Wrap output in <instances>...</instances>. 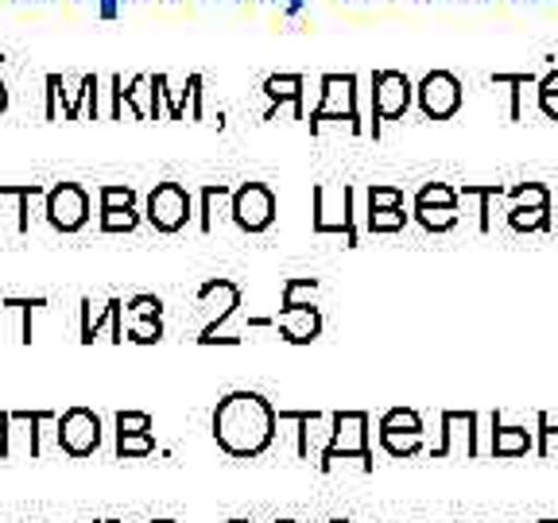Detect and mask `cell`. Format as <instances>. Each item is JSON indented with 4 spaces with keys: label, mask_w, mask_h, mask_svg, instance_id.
<instances>
[{
    "label": "cell",
    "mask_w": 558,
    "mask_h": 523,
    "mask_svg": "<svg viewBox=\"0 0 558 523\" xmlns=\"http://www.w3.org/2000/svg\"><path fill=\"white\" fill-rule=\"evenodd\" d=\"M209 427H214V442H218L221 453H229L236 462H253V458L271 450L279 418L276 408L260 392L241 388V392L221 396Z\"/></svg>",
    "instance_id": "obj_1"
},
{
    "label": "cell",
    "mask_w": 558,
    "mask_h": 523,
    "mask_svg": "<svg viewBox=\"0 0 558 523\" xmlns=\"http://www.w3.org/2000/svg\"><path fill=\"white\" fill-rule=\"evenodd\" d=\"M341 462H357L361 473H373V446H368V415L365 411H333L330 438L323 446L318 470L333 473Z\"/></svg>",
    "instance_id": "obj_2"
},
{
    "label": "cell",
    "mask_w": 558,
    "mask_h": 523,
    "mask_svg": "<svg viewBox=\"0 0 558 523\" xmlns=\"http://www.w3.org/2000/svg\"><path fill=\"white\" fill-rule=\"evenodd\" d=\"M306 121H311V132H318L326 121H345L349 132L361 136L365 124H361L357 113V74H323V101Z\"/></svg>",
    "instance_id": "obj_3"
},
{
    "label": "cell",
    "mask_w": 558,
    "mask_h": 523,
    "mask_svg": "<svg viewBox=\"0 0 558 523\" xmlns=\"http://www.w3.org/2000/svg\"><path fill=\"white\" fill-rule=\"evenodd\" d=\"M314 233H338L345 236V244L353 248L357 244V226H353V186L338 183V186H326L318 183L314 186V218H311Z\"/></svg>",
    "instance_id": "obj_4"
},
{
    "label": "cell",
    "mask_w": 558,
    "mask_h": 523,
    "mask_svg": "<svg viewBox=\"0 0 558 523\" xmlns=\"http://www.w3.org/2000/svg\"><path fill=\"white\" fill-rule=\"evenodd\" d=\"M415 101V82L403 70H376L373 74V136L384 121H403Z\"/></svg>",
    "instance_id": "obj_5"
},
{
    "label": "cell",
    "mask_w": 558,
    "mask_h": 523,
    "mask_svg": "<svg viewBox=\"0 0 558 523\" xmlns=\"http://www.w3.org/2000/svg\"><path fill=\"white\" fill-rule=\"evenodd\" d=\"M194 214V198L183 183H156L148 194V206H144V218L156 233H179L186 229Z\"/></svg>",
    "instance_id": "obj_6"
},
{
    "label": "cell",
    "mask_w": 558,
    "mask_h": 523,
    "mask_svg": "<svg viewBox=\"0 0 558 523\" xmlns=\"http://www.w3.org/2000/svg\"><path fill=\"white\" fill-rule=\"evenodd\" d=\"M415 101L427 121H450L462 109L465 89L458 82V74H450V70H427L423 82L415 86Z\"/></svg>",
    "instance_id": "obj_7"
},
{
    "label": "cell",
    "mask_w": 558,
    "mask_h": 523,
    "mask_svg": "<svg viewBox=\"0 0 558 523\" xmlns=\"http://www.w3.org/2000/svg\"><path fill=\"white\" fill-rule=\"evenodd\" d=\"M229 218L241 233H268L276 221V194L264 183H241L229 198Z\"/></svg>",
    "instance_id": "obj_8"
},
{
    "label": "cell",
    "mask_w": 558,
    "mask_h": 523,
    "mask_svg": "<svg viewBox=\"0 0 558 523\" xmlns=\"http://www.w3.org/2000/svg\"><path fill=\"white\" fill-rule=\"evenodd\" d=\"M44 214L47 226L54 233H82L89 221V194L86 186L78 183H54L51 191L44 194Z\"/></svg>",
    "instance_id": "obj_9"
},
{
    "label": "cell",
    "mask_w": 558,
    "mask_h": 523,
    "mask_svg": "<svg viewBox=\"0 0 558 523\" xmlns=\"http://www.w3.org/2000/svg\"><path fill=\"white\" fill-rule=\"evenodd\" d=\"M54 438H59V450L66 458H89L101 446V418L89 408H70L54 423Z\"/></svg>",
    "instance_id": "obj_10"
},
{
    "label": "cell",
    "mask_w": 558,
    "mask_h": 523,
    "mask_svg": "<svg viewBox=\"0 0 558 523\" xmlns=\"http://www.w3.org/2000/svg\"><path fill=\"white\" fill-rule=\"evenodd\" d=\"M97 338L121 345L124 338V303L121 299H82V318H78V341L82 345H94Z\"/></svg>",
    "instance_id": "obj_11"
},
{
    "label": "cell",
    "mask_w": 558,
    "mask_h": 523,
    "mask_svg": "<svg viewBox=\"0 0 558 523\" xmlns=\"http://www.w3.org/2000/svg\"><path fill=\"white\" fill-rule=\"evenodd\" d=\"M198 303L214 311V318L202 326L198 341L218 338V330L229 323V318H233L236 306H241V288H236L233 279H209V283H202V288H198Z\"/></svg>",
    "instance_id": "obj_12"
},
{
    "label": "cell",
    "mask_w": 558,
    "mask_h": 523,
    "mask_svg": "<svg viewBox=\"0 0 558 523\" xmlns=\"http://www.w3.org/2000/svg\"><path fill=\"white\" fill-rule=\"evenodd\" d=\"M97 198H101V233H132L140 226L136 191L132 186L105 183L97 191Z\"/></svg>",
    "instance_id": "obj_13"
},
{
    "label": "cell",
    "mask_w": 558,
    "mask_h": 523,
    "mask_svg": "<svg viewBox=\"0 0 558 523\" xmlns=\"http://www.w3.org/2000/svg\"><path fill=\"white\" fill-rule=\"evenodd\" d=\"M453 442H462L465 458H477V453H481V446H477V411H442V442L430 450V458H435V462L450 458Z\"/></svg>",
    "instance_id": "obj_14"
},
{
    "label": "cell",
    "mask_w": 558,
    "mask_h": 523,
    "mask_svg": "<svg viewBox=\"0 0 558 523\" xmlns=\"http://www.w3.org/2000/svg\"><path fill=\"white\" fill-rule=\"evenodd\" d=\"M279 330V338L288 341V345H311V341L323 338V311L314 303L306 306H283V311L271 318Z\"/></svg>",
    "instance_id": "obj_15"
},
{
    "label": "cell",
    "mask_w": 558,
    "mask_h": 523,
    "mask_svg": "<svg viewBox=\"0 0 558 523\" xmlns=\"http://www.w3.org/2000/svg\"><path fill=\"white\" fill-rule=\"evenodd\" d=\"M47 86V109L44 117L47 121H78L82 109H86V74L78 78V89H70V94H62L66 89V82H62V74H47L44 78Z\"/></svg>",
    "instance_id": "obj_16"
},
{
    "label": "cell",
    "mask_w": 558,
    "mask_h": 523,
    "mask_svg": "<svg viewBox=\"0 0 558 523\" xmlns=\"http://www.w3.org/2000/svg\"><path fill=\"white\" fill-rule=\"evenodd\" d=\"M47 299H0V341H32V311Z\"/></svg>",
    "instance_id": "obj_17"
},
{
    "label": "cell",
    "mask_w": 558,
    "mask_h": 523,
    "mask_svg": "<svg viewBox=\"0 0 558 523\" xmlns=\"http://www.w3.org/2000/svg\"><path fill=\"white\" fill-rule=\"evenodd\" d=\"M493 458H527L535 450V430L520 427V423H500V411H493V442H488Z\"/></svg>",
    "instance_id": "obj_18"
},
{
    "label": "cell",
    "mask_w": 558,
    "mask_h": 523,
    "mask_svg": "<svg viewBox=\"0 0 558 523\" xmlns=\"http://www.w3.org/2000/svg\"><path fill=\"white\" fill-rule=\"evenodd\" d=\"M47 423H59V415H51V411H9V453L12 438H20L27 458H39V450H44L39 427H47Z\"/></svg>",
    "instance_id": "obj_19"
},
{
    "label": "cell",
    "mask_w": 558,
    "mask_h": 523,
    "mask_svg": "<svg viewBox=\"0 0 558 523\" xmlns=\"http://www.w3.org/2000/svg\"><path fill=\"white\" fill-rule=\"evenodd\" d=\"M260 89L271 101L268 117L276 113V105H291V109H295V121H306V113H303V74H268Z\"/></svg>",
    "instance_id": "obj_20"
},
{
    "label": "cell",
    "mask_w": 558,
    "mask_h": 523,
    "mask_svg": "<svg viewBox=\"0 0 558 523\" xmlns=\"http://www.w3.org/2000/svg\"><path fill=\"white\" fill-rule=\"evenodd\" d=\"M124 97H129L136 121H159V113H163V101H159L156 78H151V74H136V78L124 86Z\"/></svg>",
    "instance_id": "obj_21"
},
{
    "label": "cell",
    "mask_w": 558,
    "mask_h": 523,
    "mask_svg": "<svg viewBox=\"0 0 558 523\" xmlns=\"http://www.w3.org/2000/svg\"><path fill=\"white\" fill-rule=\"evenodd\" d=\"M279 423H291L295 427V453L299 458H311V446H314V427H323V411H276Z\"/></svg>",
    "instance_id": "obj_22"
},
{
    "label": "cell",
    "mask_w": 558,
    "mask_h": 523,
    "mask_svg": "<svg viewBox=\"0 0 558 523\" xmlns=\"http://www.w3.org/2000/svg\"><path fill=\"white\" fill-rule=\"evenodd\" d=\"M44 191V183H0V202L12 198L16 202V233H27L32 229V198H39Z\"/></svg>",
    "instance_id": "obj_23"
},
{
    "label": "cell",
    "mask_w": 558,
    "mask_h": 523,
    "mask_svg": "<svg viewBox=\"0 0 558 523\" xmlns=\"http://www.w3.org/2000/svg\"><path fill=\"white\" fill-rule=\"evenodd\" d=\"M505 194V183H465L458 198H477V229L488 233L493 229V198Z\"/></svg>",
    "instance_id": "obj_24"
},
{
    "label": "cell",
    "mask_w": 558,
    "mask_h": 523,
    "mask_svg": "<svg viewBox=\"0 0 558 523\" xmlns=\"http://www.w3.org/2000/svg\"><path fill=\"white\" fill-rule=\"evenodd\" d=\"M508 226H512L515 233H543V229H550V209L508 206Z\"/></svg>",
    "instance_id": "obj_25"
},
{
    "label": "cell",
    "mask_w": 558,
    "mask_h": 523,
    "mask_svg": "<svg viewBox=\"0 0 558 523\" xmlns=\"http://www.w3.org/2000/svg\"><path fill=\"white\" fill-rule=\"evenodd\" d=\"M380 446L392 458H415L423 450V435H415V430H380Z\"/></svg>",
    "instance_id": "obj_26"
},
{
    "label": "cell",
    "mask_w": 558,
    "mask_h": 523,
    "mask_svg": "<svg viewBox=\"0 0 558 523\" xmlns=\"http://www.w3.org/2000/svg\"><path fill=\"white\" fill-rule=\"evenodd\" d=\"M415 221L427 233H450L458 226V209L450 206H415Z\"/></svg>",
    "instance_id": "obj_27"
},
{
    "label": "cell",
    "mask_w": 558,
    "mask_h": 523,
    "mask_svg": "<svg viewBox=\"0 0 558 523\" xmlns=\"http://www.w3.org/2000/svg\"><path fill=\"white\" fill-rule=\"evenodd\" d=\"M124 338L136 345H156L163 341V318H124Z\"/></svg>",
    "instance_id": "obj_28"
},
{
    "label": "cell",
    "mask_w": 558,
    "mask_h": 523,
    "mask_svg": "<svg viewBox=\"0 0 558 523\" xmlns=\"http://www.w3.org/2000/svg\"><path fill=\"white\" fill-rule=\"evenodd\" d=\"M318 295V279L311 276H291L283 279V306H306Z\"/></svg>",
    "instance_id": "obj_29"
},
{
    "label": "cell",
    "mask_w": 558,
    "mask_h": 523,
    "mask_svg": "<svg viewBox=\"0 0 558 523\" xmlns=\"http://www.w3.org/2000/svg\"><path fill=\"white\" fill-rule=\"evenodd\" d=\"M411 214H403V209H368L365 226L373 229V233H400V229H408Z\"/></svg>",
    "instance_id": "obj_30"
},
{
    "label": "cell",
    "mask_w": 558,
    "mask_h": 523,
    "mask_svg": "<svg viewBox=\"0 0 558 523\" xmlns=\"http://www.w3.org/2000/svg\"><path fill=\"white\" fill-rule=\"evenodd\" d=\"M221 198H233V191H229L226 183H209L206 191H202V209H198V229H202V233H209V229H214V209H218Z\"/></svg>",
    "instance_id": "obj_31"
},
{
    "label": "cell",
    "mask_w": 558,
    "mask_h": 523,
    "mask_svg": "<svg viewBox=\"0 0 558 523\" xmlns=\"http://www.w3.org/2000/svg\"><path fill=\"white\" fill-rule=\"evenodd\" d=\"M555 450H558V423H555V415L543 411V415L535 418V453H539V458H555Z\"/></svg>",
    "instance_id": "obj_32"
},
{
    "label": "cell",
    "mask_w": 558,
    "mask_h": 523,
    "mask_svg": "<svg viewBox=\"0 0 558 523\" xmlns=\"http://www.w3.org/2000/svg\"><path fill=\"white\" fill-rule=\"evenodd\" d=\"M415 206H450L458 209V191L450 183H423L415 194Z\"/></svg>",
    "instance_id": "obj_33"
},
{
    "label": "cell",
    "mask_w": 558,
    "mask_h": 523,
    "mask_svg": "<svg viewBox=\"0 0 558 523\" xmlns=\"http://www.w3.org/2000/svg\"><path fill=\"white\" fill-rule=\"evenodd\" d=\"M380 430H415V435H423V415L415 408H392L384 411Z\"/></svg>",
    "instance_id": "obj_34"
},
{
    "label": "cell",
    "mask_w": 558,
    "mask_h": 523,
    "mask_svg": "<svg viewBox=\"0 0 558 523\" xmlns=\"http://www.w3.org/2000/svg\"><path fill=\"white\" fill-rule=\"evenodd\" d=\"M512 206H539V209H550V191L543 183H515L508 191Z\"/></svg>",
    "instance_id": "obj_35"
},
{
    "label": "cell",
    "mask_w": 558,
    "mask_h": 523,
    "mask_svg": "<svg viewBox=\"0 0 558 523\" xmlns=\"http://www.w3.org/2000/svg\"><path fill=\"white\" fill-rule=\"evenodd\" d=\"M156 453V435H117V458H148Z\"/></svg>",
    "instance_id": "obj_36"
},
{
    "label": "cell",
    "mask_w": 558,
    "mask_h": 523,
    "mask_svg": "<svg viewBox=\"0 0 558 523\" xmlns=\"http://www.w3.org/2000/svg\"><path fill=\"white\" fill-rule=\"evenodd\" d=\"M124 318H163V299L159 295H132L124 303Z\"/></svg>",
    "instance_id": "obj_37"
},
{
    "label": "cell",
    "mask_w": 558,
    "mask_h": 523,
    "mask_svg": "<svg viewBox=\"0 0 558 523\" xmlns=\"http://www.w3.org/2000/svg\"><path fill=\"white\" fill-rule=\"evenodd\" d=\"M493 86H512V121H520V86H539L535 74H493Z\"/></svg>",
    "instance_id": "obj_38"
},
{
    "label": "cell",
    "mask_w": 558,
    "mask_h": 523,
    "mask_svg": "<svg viewBox=\"0 0 558 523\" xmlns=\"http://www.w3.org/2000/svg\"><path fill=\"white\" fill-rule=\"evenodd\" d=\"M117 435H151L148 411H121L117 415Z\"/></svg>",
    "instance_id": "obj_39"
},
{
    "label": "cell",
    "mask_w": 558,
    "mask_h": 523,
    "mask_svg": "<svg viewBox=\"0 0 558 523\" xmlns=\"http://www.w3.org/2000/svg\"><path fill=\"white\" fill-rule=\"evenodd\" d=\"M368 209H403L400 186H368Z\"/></svg>",
    "instance_id": "obj_40"
},
{
    "label": "cell",
    "mask_w": 558,
    "mask_h": 523,
    "mask_svg": "<svg viewBox=\"0 0 558 523\" xmlns=\"http://www.w3.org/2000/svg\"><path fill=\"white\" fill-rule=\"evenodd\" d=\"M191 121H202V74H191Z\"/></svg>",
    "instance_id": "obj_41"
},
{
    "label": "cell",
    "mask_w": 558,
    "mask_h": 523,
    "mask_svg": "<svg viewBox=\"0 0 558 523\" xmlns=\"http://www.w3.org/2000/svg\"><path fill=\"white\" fill-rule=\"evenodd\" d=\"M89 4H97L101 20H117V12H121V0H89Z\"/></svg>",
    "instance_id": "obj_42"
},
{
    "label": "cell",
    "mask_w": 558,
    "mask_h": 523,
    "mask_svg": "<svg viewBox=\"0 0 558 523\" xmlns=\"http://www.w3.org/2000/svg\"><path fill=\"white\" fill-rule=\"evenodd\" d=\"M539 109L550 121H558V94H539Z\"/></svg>",
    "instance_id": "obj_43"
},
{
    "label": "cell",
    "mask_w": 558,
    "mask_h": 523,
    "mask_svg": "<svg viewBox=\"0 0 558 523\" xmlns=\"http://www.w3.org/2000/svg\"><path fill=\"white\" fill-rule=\"evenodd\" d=\"M0 458H9V411H0Z\"/></svg>",
    "instance_id": "obj_44"
},
{
    "label": "cell",
    "mask_w": 558,
    "mask_h": 523,
    "mask_svg": "<svg viewBox=\"0 0 558 523\" xmlns=\"http://www.w3.org/2000/svg\"><path fill=\"white\" fill-rule=\"evenodd\" d=\"M539 94H558V70L543 74V78H539Z\"/></svg>",
    "instance_id": "obj_45"
},
{
    "label": "cell",
    "mask_w": 558,
    "mask_h": 523,
    "mask_svg": "<svg viewBox=\"0 0 558 523\" xmlns=\"http://www.w3.org/2000/svg\"><path fill=\"white\" fill-rule=\"evenodd\" d=\"M0 70H4V54H0ZM9 109V86H4V78H0V113Z\"/></svg>",
    "instance_id": "obj_46"
},
{
    "label": "cell",
    "mask_w": 558,
    "mask_h": 523,
    "mask_svg": "<svg viewBox=\"0 0 558 523\" xmlns=\"http://www.w3.org/2000/svg\"><path fill=\"white\" fill-rule=\"evenodd\" d=\"M303 12V0H288V16H299Z\"/></svg>",
    "instance_id": "obj_47"
},
{
    "label": "cell",
    "mask_w": 558,
    "mask_h": 523,
    "mask_svg": "<svg viewBox=\"0 0 558 523\" xmlns=\"http://www.w3.org/2000/svg\"><path fill=\"white\" fill-rule=\"evenodd\" d=\"M229 523H253V520H229Z\"/></svg>",
    "instance_id": "obj_48"
},
{
    "label": "cell",
    "mask_w": 558,
    "mask_h": 523,
    "mask_svg": "<svg viewBox=\"0 0 558 523\" xmlns=\"http://www.w3.org/2000/svg\"><path fill=\"white\" fill-rule=\"evenodd\" d=\"M151 523H174V520H151Z\"/></svg>",
    "instance_id": "obj_49"
},
{
    "label": "cell",
    "mask_w": 558,
    "mask_h": 523,
    "mask_svg": "<svg viewBox=\"0 0 558 523\" xmlns=\"http://www.w3.org/2000/svg\"><path fill=\"white\" fill-rule=\"evenodd\" d=\"M330 523H353V520H330Z\"/></svg>",
    "instance_id": "obj_50"
},
{
    "label": "cell",
    "mask_w": 558,
    "mask_h": 523,
    "mask_svg": "<svg viewBox=\"0 0 558 523\" xmlns=\"http://www.w3.org/2000/svg\"><path fill=\"white\" fill-rule=\"evenodd\" d=\"M276 523H295V520H276Z\"/></svg>",
    "instance_id": "obj_51"
},
{
    "label": "cell",
    "mask_w": 558,
    "mask_h": 523,
    "mask_svg": "<svg viewBox=\"0 0 558 523\" xmlns=\"http://www.w3.org/2000/svg\"><path fill=\"white\" fill-rule=\"evenodd\" d=\"M101 523H121V520H101Z\"/></svg>",
    "instance_id": "obj_52"
},
{
    "label": "cell",
    "mask_w": 558,
    "mask_h": 523,
    "mask_svg": "<svg viewBox=\"0 0 558 523\" xmlns=\"http://www.w3.org/2000/svg\"><path fill=\"white\" fill-rule=\"evenodd\" d=\"M539 523H558V520H539Z\"/></svg>",
    "instance_id": "obj_53"
},
{
    "label": "cell",
    "mask_w": 558,
    "mask_h": 523,
    "mask_svg": "<svg viewBox=\"0 0 558 523\" xmlns=\"http://www.w3.org/2000/svg\"><path fill=\"white\" fill-rule=\"evenodd\" d=\"M264 4H271V0H264Z\"/></svg>",
    "instance_id": "obj_54"
},
{
    "label": "cell",
    "mask_w": 558,
    "mask_h": 523,
    "mask_svg": "<svg viewBox=\"0 0 558 523\" xmlns=\"http://www.w3.org/2000/svg\"><path fill=\"white\" fill-rule=\"evenodd\" d=\"M121 4H124V0H121Z\"/></svg>",
    "instance_id": "obj_55"
}]
</instances>
